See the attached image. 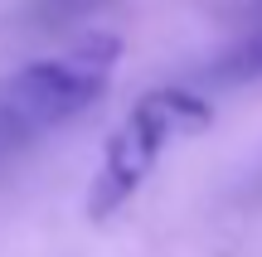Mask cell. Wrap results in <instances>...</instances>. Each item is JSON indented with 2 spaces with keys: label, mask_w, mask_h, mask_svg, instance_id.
Listing matches in <instances>:
<instances>
[{
  "label": "cell",
  "mask_w": 262,
  "mask_h": 257,
  "mask_svg": "<svg viewBox=\"0 0 262 257\" xmlns=\"http://www.w3.org/2000/svg\"><path fill=\"white\" fill-rule=\"evenodd\" d=\"M117 58H122L117 34H83L54 58H34L19 73L0 78V160L88 112L107 92Z\"/></svg>",
  "instance_id": "obj_1"
},
{
  "label": "cell",
  "mask_w": 262,
  "mask_h": 257,
  "mask_svg": "<svg viewBox=\"0 0 262 257\" xmlns=\"http://www.w3.org/2000/svg\"><path fill=\"white\" fill-rule=\"evenodd\" d=\"M209 122H214L209 97L189 92V87H150V92H141L136 107L122 116V126L102 146L93 190H88V219H112L131 194L150 180L160 155L175 141L204 131Z\"/></svg>",
  "instance_id": "obj_2"
},
{
  "label": "cell",
  "mask_w": 262,
  "mask_h": 257,
  "mask_svg": "<svg viewBox=\"0 0 262 257\" xmlns=\"http://www.w3.org/2000/svg\"><path fill=\"white\" fill-rule=\"evenodd\" d=\"M209 78H214V83H257L262 78V25L253 34L238 39V44L209 68Z\"/></svg>",
  "instance_id": "obj_3"
},
{
  "label": "cell",
  "mask_w": 262,
  "mask_h": 257,
  "mask_svg": "<svg viewBox=\"0 0 262 257\" xmlns=\"http://www.w3.org/2000/svg\"><path fill=\"white\" fill-rule=\"evenodd\" d=\"M97 5H107V0H34V5H29V25L58 29V25H73V19L93 15Z\"/></svg>",
  "instance_id": "obj_4"
}]
</instances>
